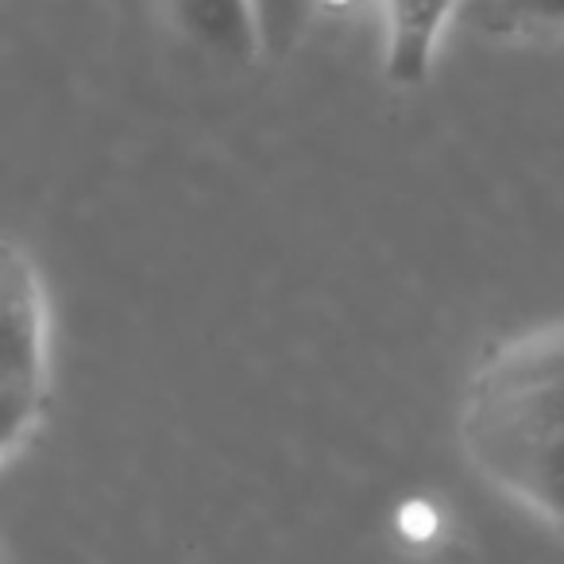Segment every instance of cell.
I'll return each instance as SVG.
<instances>
[{
	"label": "cell",
	"instance_id": "2",
	"mask_svg": "<svg viewBox=\"0 0 564 564\" xmlns=\"http://www.w3.org/2000/svg\"><path fill=\"white\" fill-rule=\"evenodd\" d=\"M4 291V460H17L20 448L43 425L51 399V306L32 256L17 240L4 243L0 263Z\"/></svg>",
	"mask_w": 564,
	"mask_h": 564
},
{
	"label": "cell",
	"instance_id": "7",
	"mask_svg": "<svg viewBox=\"0 0 564 564\" xmlns=\"http://www.w3.org/2000/svg\"><path fill=\"white\" fill-rule=\"evenodd\" d=\"M468 4H476V9L484 12V9H491V4H499V0H468Z\"/></svg>",
	"mask_w": 564,
	"mask_h": 564
},
{
	"label": "cell",
	"instance_id": "3",
	"mask_svg": "<svg viewBox=\"0 0 564 564\" xmlns=\"http://www.w3.org/2000/svg\"><path fill=\"white\" fill-rule=\"evenodd\" d=\"M456 4L460 0H379L383 70L394 86H422L430 78Z\"/></svg>",
	"mask_w": 564,
	"mask_h": 564
},
{
	"label": "cell",
	"instance_id": "4",
	"mask_svg": "<svg viewBox=\"0 0 564 564\" xmlns=\"http://www.w3.org/2000/svg\"><path fill=\"white\" fill-rule=\"evenodd\" d=\"M171 28L213 58L251 63L263 58L251 0H163Z\"/></svg>",
	"mask_w": 564,
	"mask_h": 564
},
{
	"label": "cell",
	"instance_id": "5",
	"mask_svg": "<svg viewBox=\"0 0 564 564\" xmlns=\"http://www.w3.org/2000/svg\"><path fill=\"white\" fill-rule=\"evenodd\" d=\"M317 4L322 0H251L263 58H271V63L291 58L294 47L302 43V35H306L310 20H314Z\"/></svg>",
	"mask_w": 564,
	"mask_h": 564
},
{
	"label": "cell",
	"instance_id": "6",
	"mask_svg": "<svg viewBox=\"0 0 564 564\" xmlns=\"http://www.w3.org/2000/svg\"><path fill=\"white\" fill-rule=\"evenodd\" d=\"M491 32H538L564 28V0H499L479 12Z\"/></svg>",
	"mask_w": 564,
	"mask_h": 564
},
{
	"label": "cell",
	"instance_id": "1",
	"mask_svg": "<svg viewBox=\"0 0 564 564\" xmlns=\"http://www.w3.org/2000/svg\"><path fill=\"white\" fill-rule=\"evenodd\" d=\"M460 448L495 491L564 533V317L479 360L460 402Z\"/></svg>",
	"mask_w": 564,
	"mask_h": 564
}]
</instances>
